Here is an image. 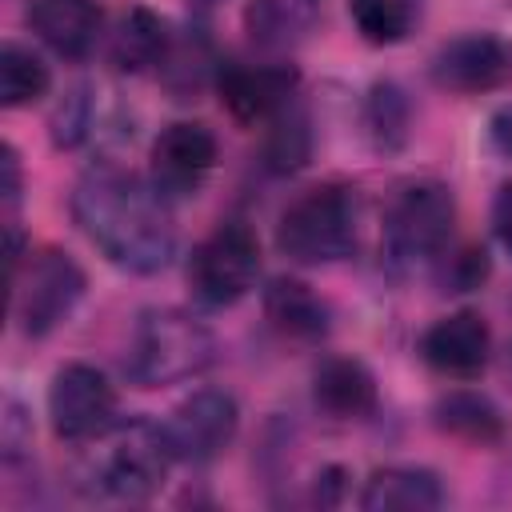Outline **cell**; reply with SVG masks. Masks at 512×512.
I'll return each instance as SVG.
<instances>
[{"label":"cell","instance_id":"cell-5","mask_svg":"<svg viewBox=\"0 0 512 512\" xmlns=\"http://www.w3.org/2000/svg\"><path fill=\"white\" fill-rule=\"evenodd\" d=\"M12 284V320L24 336H48L56 324L72 316V308L84 296V268L60 252V248H40L20 256L16 268H8Z\"/></svg>","mask_w":512,"mask_h":512},{"label":"cell","instance_id":"cell-13","mask_svg":"<svg viewBox=\"0 0 512 512\" xmlns=\"http://www.w3.org/2000/svg\"><path fill=\"white\" fill-rule=\"evenodd\" d=\"M420 356L432 372L452 376V380H472L484 372L488 356H492V332L484 324L480 312H452L444 320H436L424 336H420Z\"/></svg>","mask_w":512,"mask_h":512},{"label":"cell","instance_id":"cell-28","mask_svg":"<svg viewBox=\"0 0 512 512\" xmlns=\"http://www.w3.org/2000/svg\"><path fill=\"white\" fill-rule=\"evenodd\" d=\"M508 376H512V348H508Z\"/></svg>","mask_w":512,"mask_h":512},{"label":"cell","instance_id":"cell-24","mask_svg":"<svg viewBox=\"0 0 512 512\" xmlns=\"http://www.w3.org/2000/svg\"><path fill=\"white\" fill-rule=\"evenodd\" d=\"M452 264H456V272L448 276V284H452L456 292L476 288V284L484 280V252H472V248H468V252H460Z\"/></svg>","mask_w":512,"mask_h":512},{"label":"cell","instance_id":"cell-8","mask_svg":"<svg viewBox=\"0 0 512 512\" xmlns=\"http://www.w3.org/2000/svg\"><path fill=\"white\" fill-rule=\"evenodd\" d=\"M116 412H120V396L116 384L92 368V364H64L52 376L48 388V416H52V432L68 444H88L100 440L116 428Z\"/></svg>","mask_w":512,"mask_h":512},{"label":"cell","instance_id":"cell-4","mask_svg":"<svg viewBox=\"0 0 512 512\" xmlns=\"http://www.w3.org/2000/svg\"><path fill=\"white\" fill-rule=\"evenodd\" d=\"M456 200L440 180H408L384 208V252L392 264L412 268L440 256L452 240Z\"/></svg>","mask_w":512,"mask_h":512},{"label":"cell","instance_id":"cell-25","mask_svg":"<svg viewBox=\"0 0 512 512\" xmlns=\"http://www.w3.org/2000/svg\"><path fill=\"white\" fill-rule=\"evenodd\" d=\"M492 224H496L500 244L512 252V184H504V188L496 192V204H492Z\"/></svg>","mask_w":512,"mask_h":512},{"label":"cell","instance_id":"cell-19","mask_svg":"<svg viewBox=\"0 0 512 512\" xmlns=\"http://www.w3.org/2000/svg\"><path fill=\"white\" fill-rule=\"evenodd\" d=\"M168 60H172L168 24L148 8H132L112 36V64L124 72H152L164 68Z\"/></svg>","mask_w":512,"mask_h":512},{"label":"cell","instance_id":"cell-17","mask_svg":"<svg viewBox=\"0 0 512 512\" xmlns=\"http://www.w3.org/2000/svg\"><path fill=\"white\" fill-rule=\"evenodd\" d=\"M316 16H320V0H248L244 28L256 48L288 52L312 32Z\"/></svg>","mask_w":512,"mask_h":512},{"label":"cell","instance_id":"cell-2","mask_svg":"<svg viewBox=\"0 0 512 512\" xmlns=\"http://www.w3.org/2000/svg\"><path fill=\"white\" fill-rule=\"evenodd\" d=\"M212 360H216V336L196 316L180 308H152L132 328L124 368L140 388H160L200 376Z\"/></svg>","mask_w":512,"mask_h":512},{"label":"cell","instance_id":"cell-11","mask_svg":"<svg viewBox=\"0 0 512 512\" xmlns=\"http://www.w3.org/2000/svg\"><path fill=\"white\" fill-rule=\"evenodd\" d=\"M432 80L464 96L496 92L512 80V44L492 32L456 36L432 56Z\"/></svg>","mask_w":512,"mask_h":512},{"label":"cell","instance_id":"cell-22","mask_svg":"<svg viewBox=\"0 0 512 512\" xmlns=\"http://www.w3.org/2000/svg\"><path fill=\"white\" fill-rule=\"evenodd\" d=\"M348 12L356 20V32L368 44H400L416 20H420V0H348Z\"/></svg>","mask_w":512,"mask_h":512},{"label":"cell","instance_id":"cell-10","mask_svg":"<svg viewBox=\"0 0 512 512\" xmlns=\"http://www.w3.org/2000/svg\"><path fill=\"white\" fill-rule=\"evenodd\" d=\"M216 156H220V148H216L212 128H204L196 120H176L152 144L148 180L156 184V192L164 200L196 196L204 188V180L212 176Z\"/></svg>","mask_w":512,"mask_h":512},{"label":"cell","instance_id":"cell-14","mask_svg":"<svg viewBox=\"0 0 512 512\" xmlns=\"http://www.w3.org/2000/svg\"><path fill=\"white\" fill-rule=\"evenodd\" d=\"M100 4L96 0H32L28 28L60 56L84 60L100 40Z\"/></svg>","mask_w":512,"mask_h":512},{"label":"cell","instance_id":"cell-6","mask_svg":"<svg viewBox=\"0 0 512 512\" xmlns=\"http://www.w3.org/2000/svg\"><path fill=\"white\" fill-rule=\"evenodd\" d=\"M260 276V240L248 224L228 220L188 256V288L208 308H228L252 292Z\"/></svg>","mask_w":512,"mask_h":512},{"label":"cell","instance_id":"cell-7","mask_svg":"<svg viewBox=\"0 0 512 512\" xmlns=\"http://www.w3.org/2000/svg\"><path fill=\"white\" fill-rule=\"evenodd\" d=\"M172 460L176 456L164 436V424L132 420V424L116 428V436H112V448L100 464V492H108L112 500L144 504L160 492Z\"/></svg>","mask_w":512,"mask_h":512},{"label":"cell","instance_id":"cell-23","mask_svg":"<svg viewBox=\"0 0 512 512\" xmlns=\"http://www.w3.org/2000/svg\"><path fill=\"white\" fill-rule=\"evenodd\" d=\"M364 120H368V132L380 148H396L408 132V104H404L400 88L396 84H376L372 96H368Z\"/></svg>","mask_w":512,"mask_h":512},{"label":"cell","instance_id":"cell-1","mask_svg":"<svg viewBox=\"0 0 512 512\" xmlns=\"http://www.w3.org/2000/svg\"><path fill=\"white\" fill-rule=\"evenodd\" d=\"M72 216L80 232L124 272L152 276L176 252V224L168 200L152 180H140L116 164H96L72 192Z\"/></svg>","mask_w":512,"mask_h":512},{"label":"cell","instance_id":"cell-27","mask_svg":"<svg viewBox=\"0 0 512 512\" xmlns=\"http://www.w3.org/2000/svg\"><path fill=\"white\" fill-rule=\"evenodd\" d=\"M212 4H216V0H196V8H212Z\"/></svg>","mask_w":512,"mask_h":512},{"label":"cell","instance_id":"cell-20","mask_svg":"<svg viewBox=\"0 0 512 512\" xmlns=\"http://www.w3.org/2000/svg\"><path fill=\"white\" fill-rule=\"evenodd\" d=\"M436 424L460 440H472V444H492L504 432L500 408L480 392H448L436 404Z\"/></svg>","mask_w":512,"mask_h":512},{"label":"cell","instance_id":"cell-9","mask_svg":"<svg viewBox=\"0 0 512 512\" xmlns=\"http://www.w3.org/2000/svg\"><path fill=\"white\" fill-rule=\"evenodd\" d=\"M236 428H240V408L220 388L192 392L164 420V436L172 444V456L184 460V464H208V460H216L236 440Z\"/></svg>","mask_w":512,"mask_h":512},{"label":"cell","instance_id":"cell-3","mask_svg":"<svg viewBox=\"0 0 512 512\" xmlns=\"http://www.w3.org/2000/svg\"><path fill=\"white\" fill-rule=\"evenodd\" d=\"M276 248L296 264H332L356 248V200L340 184L300 192L276 224Z\"/></svg>","mask_w":512,"mask_h":512},{"label":"cell","instance_id":"cell-21","mask_svg":"<svg viewBox=\"0 0 512 512\" xmlns=\"http://www.w3.org/2000/svg\"><path fill=\"white\" fill-rule=\"evenodd\" d=\"M48 84H52L48 64L32 48L4 40V48H0V100H4V108H24V104L40 100L48 92Z\"/></svg>","mask_w":512,"mask_h":512},{"label":"cell","instance_id":"cell-15","mask_svg":"<svg viewBox=\"0 0 512 512\" xmlns=\"http://www.w3.org/2000/svg\"><path fill=\"white\" fill-rule=\"evenodd\" d=\"M312 400L332 420H364L376 412V376L352 356H328L312 376Z\"/></svg>","mask_w":512,"mask_h":512},{"label":"cell","instance_id":"cell-18","mask_svg":"<svg viewBox=\"0 0 512 512\" xmlns=\"http://www.w3.org/2000/svg\"><path fill=\"white\" fill-rule=\"evenodd\" d=\"M264 316L288 340H320L328 332V304L292 276H276L264 288Z\"/></svg>","mask_w":512,"mask_h":512},{"label":"cell","instance_id":"cell-12","mask_svg":"<svg viewBox=\"0 0 512 512\" xmlns=\"http://www.w3.org/2000/svg\"><path fill=\"white\" fill-rule=\"evenodd\" d=\"M296 68L292 64H224L216 76L220 104L240 124H272L288 112L296 96Z\"/></svg>","mask_w":512,"mask_h":512},{"label":"cell","instance_id":"cell-16","mask_svg":"<svg viewBox=\"0 0 512 512\" xmlns=\"http://www.w3.org/2000/svg\"><path fill=\"white\" fill-rule=\"evenodd\" d=\"M444 504V484L428 468L388 464L364 480L360 508L368 512H432Z\"/></svg>","mask_w":512,"mask_h":512},{"label":"cell","instance_id":"cell-26","mask_svg":"<svg viewBox=\"0 0 512 512\" xmlns=\"http://www.w3.org/2000/svg\"><path fill=\"white\" fill-rule=\"evenodd\" d=\"M488 136H492V148H496L500 156H508V160H512V104H504V108L492 116Z\"/></svg>","mask_w":512,"mask_h":512}]
</instances>
